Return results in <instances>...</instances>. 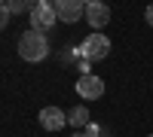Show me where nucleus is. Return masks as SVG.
Segmentation results:
<instances>
[{
    "instance_id": "dca6fc26",
    "label": "nucleus",
    "mask_w": 153,
    "mask_h": 137,
    "mask_svg": "<svg viewBox=\"0 0 153 137\" xmlns=\"http://www.w3.org/2000/svg\"><path fill=\"white\" fill-rule=\"evenodd\" d=\"M49 3H58V0H49Z\"/></svg>"
},
{
    "instance_id": "423d86ee",
    "label": "nucleus",
    "mask_w": 153,
    "mask_h": 137,
    "mask_svg": "<svg viewBox=\"0 0 153 137\" xmlns=\"http://www.w3.org/2000/svg\"><path fill=\"white\" fill-rule=\"evenodd\" d=\"M68 125V113L61 107H43L40 110V128L43 131H61Z\"/></svg>"
},
{
    "instance_id": "4468645a",
    "label": "nucleus",
    "mask_w": 153,
    "mask_h": 137,
    "mask_svg": "<svg viewBox=\"0 0 153 137\" xmlns=\"http://www.w3.org/2000/svg\"><path fill=\"white\" fill-rule=\"evenodd\" d=\"M71 137H86V134H83V131H80V134H71Z\"/></svg>"
},
{
    "instance_id": "1a4fd4ad",
    "label": "nucleus",
    "mask_w": 153,
    "mask_h": 137,
    "mask_svg": "<svg viewBox=\"0 0 153 137\" xmlns=\"http://www.w3.org/2000/svg\"><path fill=\"white\" fill-rule=\"evenodd\" d=\"M68 125H74V128H86L89 125V107L86 104L83 107H74L68 113Z\"/></svg>"
},
{
    "instance_id": "f257e3e1",
    "label": "nucleus",
    "mask_w": 153,
    "mask_h": 137,
    "mask_svg": "<svg viewBox=\"0 0 153 137\" xmlns=\"http://www.w3.org/2000/svg\"><path fill=\"white\" fill-rule=\"evenodd\" d=\"M19 58L31 61V64H40L43 58H49V40L40 31H25L19 37Z\"/></svg>"
},
{
    "instance_id": "0eeeda50",
    "label": "nucleus",
    "mask_w": 153,
    "mask_h": 137,
    "mask_svg": "<svg viewBox=\"0 0 153 137\" xmlns=\"http://www.w3.org/2000/svg\"><path fill=\"white\" fill-rule=\"evenodd\" d=\"M86 21L92 24L95 31H101L104 24L110 21V6L104 0H95V3H86Z\"/></svg>"
},
{
    "instance_id": "39448f33",
    "label": "nucleus",
    "mask_w": 153,
    "mask_h": 137,
    "mask_svg": "<svg viewBox=\"0 0 153 137\" xmlns=\"http://www.w3.org/2000/svg\"><path fill=\"white\" fill-rule=\"evenodd\" d=\"M52 6H55V15L65 24H74V21H80L86 15V3L83 0H58V3H52Z\"/></svg>"
},
{
    "instance_id": "20e7f679",
    "label": "nucleus",
    "mask_w": 153,
    "mask_h": 137,
    "mask_svg": "<svg viewBox=\"0 0 153 137\" xmlns=\"http://www.w3.org/2000/svg\"><path fill=\"white\" fill-rule=\"evenodd\" d=\"M76 95H80L83 101H98V97L104 95V79L95 76V73H86V76L76 79Z\"/></svg>"
},
{
    "instance_id": "a211bd4d",
    "label": "nucleus",
    "mask_w": 153,
    "mask_h": 137,
    "mask_svg": "<svg viewBox=\"0 0 153 137\" xmlns=\"http://www.w3.org/2000/svg\"><path fill=\"white\" fill-rule=\"evenodd\" d=\"M0 3H6V0H0Z\"/></svg>"
},
{
    "instance_id": "f8f14e48",
    "label": "nucleus",
    "mask_w": 153,
    "mask_h": 137,
    "mask_svg": "<svg viewBox=\"0 0 153 137\" xmlns=\"http://www.w3.org/2000/svg\"><path fill=\"white\" fill-rule=\"evenodd\" d=\"M89 64H92V61H89V58H83V55H80V61H76V67H80V73H83V76H86V73H89Z\"/></svg>"
},
{
    "instance_id": "f3484780",
    "label": "nucleus",
    "mask_w": 153,
    "mask_h": 137,
    "mask_svg": "<svg viewBox=\"0 0 153 137\" xmlns=\"http://www.w3.org/2000/svg\"><path fill=\"white\" fill-rule=\"evenodd\" d=\"M104 137H113V134H104Z\"/></svg>"
},
{
    "instance_id": "9b49d317",
    "label": "nucleus",
    "mask_w": 153,
    "mask_h": 137,
    "mask_svg": "<svg viewBox=\"0 0 153 137\" xmlns=\"http://www.w3.org/2000/svg\"><path fill=\"white\" fill-rule=\"evenodd\" d=\"M9 15H12V12L6 9V3H0V31H3L6 24H9Z\"/></svg>"
},
{
    "instance_id": "7ed1b4c3",
    "label": "nucleus",
    "mask_w": 153,
    "mask_h": 137,
    "mask_svg": "<svg viewBox=\"0 0 153 137\" xmlns=\"http://www.w3.org/2000/svg\"><path fill=\"white\" fill-rule=\"evenodd\" d=\"M55 21H58V15H55V6L49 3V0H40V6H37V9L31 12V31H40V34H46V31H52V28H55Z\"/></svg>"
},
{
    "instance_id": "6e6552de",
    "label": "nucleus",
    "mask_w": 153,
    "mask_h": 137,
    "mask_svg": "<svg viewBox=\"0 0 153 137\" xmlns=\"http://www.w3.org/2000/svg\"><path fill=\"white\" fill-rule=\"evenodd\" d=\"M37 6H40V0H6V9L12 12V15H22V12L31 15Z\"/></svg>"
},
{
    "instance_id": "f03ea898",
    "label": "nucleus",
    "mask_w": 153,
    "mask_h": 137,
    "mask_svg": "<svg viewBox=\"0 0 153 137\" xmlns=\"http://www.w3.org/2000/svg\"><path fill=\"white\" fill-rule=\"evenodd\" d=\"M80 55L89 61H101L110 55V37L107 34H89L86 40L80 43Z\"/></svg>"
},
{
    "instance_id": "2eb2a0df",
    "label": "nucleus",
    "mask_w": 153,
    "mask_h": 137,
    "mask_svg": "<svg viewBox=\"0 0 153 137\" xmlns=\"http://www.w3.org/2000/svg\"><path fill=\"white\" fill-rule=\"evenodd\" d=\"M83 3H95V0H83Z\"/></svg>"
},
{
    "instance_id": "9d476101",
    "label": "nucleus",
    "mask_w": 153,
    "mask_h": 137,
    "mask_svg": "<svg viewBox=\"0 0 153 137\" xmlns=\"http://www.w3.org/2000/svg\"><path fill=\"white\" fill-rule=\"evenodd\" d=\"M101 131H104V128H101L98 122H89V125H86V131H83V134H86V137H104V134H101Z\"/></svg>"
},
{
    "instance_id": "ddd939ff",
    "label": "nucleus",
    "mask_w": 153,
    "mask_h": 137,
    "mask_svg": "<svg viewBox=\"0 0 153 137\" xmlns=\"http://www.w3.org/2000/svg\"><path fill=\"white\" fill-rule=\"evenodd\" d=\"M144 18H147V24H150V28H153V3L144 9Z\"/></svg>"
}]
</instances>
